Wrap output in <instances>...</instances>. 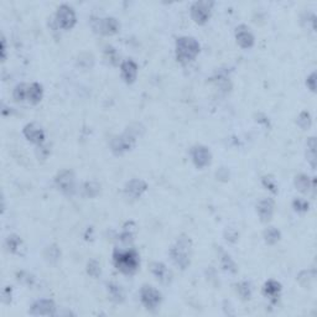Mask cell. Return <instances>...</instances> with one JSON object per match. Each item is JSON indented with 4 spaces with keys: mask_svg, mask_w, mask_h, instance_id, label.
Instances as JSON below:
<instances>
[{
    "mask_svg": "<svg viewBox=\"0 0 317 317\" xmlns=\"http://www.w3.org/2000/svg\"><path fill=\"white\" fill-rule=\"evenodd\" d=\"M44 97V89L40 83H31L27 88V101L31 104H37Z\"/></svg>",
    "mask_w": 317,
    "mask_h": 317,
    "instance_id": "obj_18",
    "label": "cell"
},
{
    "mask_svg": "<svg viewBox=\"0 0 317 317\" xmlns=\"http://www.w3.org/2000/svg\"><path fill=\"white\" fill-rule=\"evenodd\" d=\"M220 264H222V267L225 270V271L237 272V266H235V263L233 262L232 258H230L228 254H223L222 260H220Z\"/></svg>",
    "mask_w": 317,
    "mask_h": 317,
    "instance_id": "obj_29",
    "label": "cell"
},
{
    "mask_svg": "<svg viewBox=\"0 0 317 317\" xmlns=\"http://www.w3.org/2000/svg\"><path fill=\"white\" fill-rule=\"evenodd\" d=\"M146 190H148V185H146L145 181L134 178V180H130L129 182H126L124 192H125L126 197L131 198V200H138V198H140L144 195V192Z\"/></svg>",
    "mask_w": 317,
    "mask_h": 317,
    "instance_id": "obj_12",
    "label": "cell"
},
{
    "mask_svg": "<svg viewBox=\"0 0 317 317\" xmlns=\"http://www.w3.org/2000/svg\"><path fill=\"white\" fill-rule=\"evenodd\" d=\"M54 182L57 187L67 196H72L76 191V177L74 173L69 170H62L61 172L57 173Z\"/></svg>",
    "mask_w": 317,
    "mask_h": 317,
    "instance_id": "obj_6",
    "label": "cell"
},
{
    "mask_svg": "<svg viewBox=\"0 0 317 317\" xmlns=\"http://www.w3.org/2000/svg\"><path fill=\"white\" fill-rule=\"evenodd\" d=\"M140 300L148 310H155L161 304V294L150 285H144L140 290Z\"/></svg>",
    "mask_w": 317,
    "mask_h": 317,
    "instance_id": "obj_7",
    "label": "cell"
},
{
    "mask_svg": "<svg viewBox=\"0 0 317 317\" xmlns=\"http://www.w3.org/2000/svg\"><path fill=\"white\" fill-rule=\"evenodd\" d=\"M200 49V44L195 37H180L176 41V58L182 64L190 63L198 56Z\"/></svg>",
    "mask_w": 317,
    "mask_h": 317,
    "instance_id": "obj_2",
    "label": "cell"
},
{
    "mask_svg": "<svg viewBox=\"0 0 317 317\" xmlns=\"http://www.w3.org/2000/svg\"><path fill=\"white\" fill-rule=\"evenodd\" d=\"M1 52H2V61H5V58H6V44H5V39L2 37L1 39Z\"/></svg>",
    "mask_w": 317,
    "mask_h": 317,
    "instance_id": "obj_34",
    "label": "cell"
},
{
    "mask_svg": "<svg viewBox=\"0 0 317 317\" xmlns=\"http://www.w3.org/2000/svg\"><path fill=\"white\" fill-rule=\"evenodd\" d=\"M150 270L151 272H153L154 276L156 277V280L160 281L161 284L168 285L172 281V272H171L170 270H168V267L166 266L165 264H162V263H153Z\"/></svg>",
    "mask_w": 317,
    "mask_h": 317,
    "instance_id": "obj_15",
    "label": "cell"
},
{
    "mask_svg": "<svg viewBox=\"0 0 317 317\" xmlns=\"http://www.w3.org/2000/svg\"><path fill=\"white\" fill-rule=\"evenodd\" d=\"M192 160L193 163L196 165V167L203 168L206 166H208L212 161V154H211L210 149L206 148L203 145L195 146L192 149Z\"/></svg>",
    "mask_w": 317,
    "mask_h": 317,
    "instance_id": "obj_11",
    "label": "cell"
},
{
    "mask_svg": "<svg viewBox=\"0 0 317 317\" xmlns=\"http://www.w3.org/2000/svg\"><path fill=\"white\" fill-rule=\"evenodd\" d=\"M121 76L125 83L133 84L136 81L138 77V64L133 61V59H126L121 63Z\"/></svg>",
    "mask_w": 317,
    "mask_h": 317,
    "instance_id": "obj_17",
    "label": "cell"
},
{
    "mask_svg": "<svg viewBox=\"0 0 317 317\" xmlns=\"http://www.w3.org/2000/svg\"><path fill=\"white\" fill-rule=\"evenodd\" d=\"M22 133H24L25 138L27 140L36 144V145H40V144H42L45 141V131L36 123H30L27 125H25Z\"/></svg>",
    "mask_w": 317,
    "mask_h": 317,
    "instance_id": "obj_14",
    "label": "cell"
},
{
    "mask_svg": "<svg viewBox=\"0 0 317 317\" xmlns=\"http://www.w3.org/2000/svg\"><path fill=\"white\" fill-rule=\"evenodd\" d=\"M99 191H101V185L94 181H91V182H86L84 185V193L86 196H88L89 198H94L98 196Z\"/></svg>",
    "mask_w": 317,
    "mask_h": 317,
    "instance_id": "obj_26",
    "label": "cell"
},
{
    "mask_svg": "<svg viewBox=\"0 0 317 317\" xmlns=\"http://www.w3.org/2000/svg\"><path fill=\"white\" fill-rule=\"evenodd\" d=\"M280 292H281V285H280V282L275 281V280H269V281L264 285V294L266 295L269 299L275 300L276 297H279Z\"/></svg>",
    "mask_w": 317,
    "mask_h": 317,
    "instance_id": "obj_20",
    "label": "cell"
},
{
    "mask_svg": "<svg viewBox=\"0 0 317 317\" xmlns=\"http://www.w3.org/2000/svg\"><path fill=\"white\" fill-rule=\"evenodd\" d=\"M280 237H281V234H280V230L276 229L275 227H270V228H267V229H265L264 240L266 244H269V245L276 244V243L280 240Z\"/></svg>",
    "mask_w": 317,
    "mask_h": 317,
    "instance_id": "obj_22",
    "label": "cell"
},
{
    "mask_svg": "<svg viewBox=\"0 0 317 317\" xmlns=\"http://www.w3.org/2000/svg\"><path fill=\"white\" fill-rule=\"evenodd\" d=\"M54 312H56V305L49 299H42L34 302L30 309V315L32 316H53Z\"/></svg>",
    "mask_w": 317,
    "mask_h": 317,
    "instance_id": "obj_10",
    "label": "cell"
},
{
    "mask_svg": "<svg viewBox=\"0 0 317 317\" xmlns=\"http://www.w3.org/2000/svg\"><path fill=\"white\" fill-rule=\"evenodd\" d=\"M108 294L110 299L116 304H121L125 300V294H124L123 289L116 284H108Z\"/></svg>",
    "mask_w": 317,
    "mask_h": 317,
    "instance_id": "obj_21",
    "label": "cell"
},
{
    "mask_svg": "<svg viewBox=\"0 0 317 317\" xmlns=\"http://www.w3.org/2000/svg\"><path fill=\"white\" fill-rule=\"evenodd\" d=\"M27 88H29V84H25V83L17 84V86L14 88V92H12L14 101L24 102L25 99H27Z\"/></svg>",
    "mask_w": 317,
    "mask_h": 317,
    "instance_id": "obj_23",
    "label": "cell"
},
{
    "mask_svg": "<svg viewBox=\"0 0 317 317\" xmlns=\"http://www.w3.org/2000/svg\"><path fill=\"white\" fill-rule=\"evenodd\" d=\"M306 84L312 92L316 91V73H315V72H312V73L307 77Z\"/></svg>",
    "mask_w": 317,
    "mask_h": 317,
    "instance_id": "obj_33",
    "label": "cell"
},
{
    "mask_svg": "<svg viewBox=\"0 0 317 317\" xmlns=\"http://www.w3.org/2000/svg\"><path fill=\"white\" fill-rule=\"evenodd\" d=\"M235 40L242 49H252L255 42L254 35L252 34L249 27L245 26V25H239L235 29Z\"/></svg>",
    "mask_w": 317,
    "mask_h": 317,
    "instance_id": "obj_13",
    "label": "cell"
},
{
    "mask_svg": "<svg viewBox=\"0 0 317 317\" xmlns=\"http://www.w3.org/2000/svg\"><path fill=\"white\" fill-rule=\"evenodd\" d=\"M292 205H294L295 210L299 211V212H306V211L309 210V207H310L309 202L305 200H301V198H297V200H295Z\"/></svg>",
    "mask_w": 317,
    "mask_h": 317,
    "instance_id": "obj_31",
    "label": "cell"
},
{
    "mask_svg": "<svg viewBox=\"0 0 317 317\" xmlns=\"http://www.w3.org/2000/svg\"><path fill=\"white\" fill-rule=\"evenodd\" d=\"M212 1H196L191 6L190 12L193 21L198 25H205L212 14Z\"/></svg>",
    "mask_w": 317,
    "mask_h": 317,
    "instance_id": "obj_5",
    "label": "cell"
},
{
    "mask_svg": "<svg viewBox=\"0 0 317 317\" xmlns=\"http://www.w3.org/2000/svg\"><path fill=\"white\" fill-rule=\"evenodd\" d=\"M295 187L301 193H309L310 190H315V182H311L309 176L301 173L295 177Z\"/></svg>",
    "mask_w": 317,
    "mask_h": 317,
    "instance_id": "obj_19",
    "label": "cell"
},
{
    "mask_svg": "<svg viewBox=\"0 0 317 317\" xmlns=\"http://www.w3.org/2000/svg\"><path fill=\"white\" fill-rule=\"evenodd\" d=\"M296 123H297V125H299L301 129H304V130L309 129L310 126H311V123H312L311 115H310L309 111H302V113L299 115V118H297Z\"/></svg>",
    "mask_w": 317,
    "mask_h": 317,
    "instance_id": "obj_27",
    "label": "cell"
},
{
    "mask_svg": "<svg viewBox=\"0 0 317 317\" xmlns=\"http://www.w3.org/2000/svg\"><path fill=\"white\" fill-rule=\"evenodd\" d=\"M135 144V136L131 133L126 131L123 135L115 136V138L111 139L110 141V148L111 151L116 155H121V154L126 153V151L130 150L131 148Z\"/></svg>",
    "mask_w": 317,
    "mask_h": 317,
    "instance_id": "obj_9",
    "label": "cell"
},
{
    "mask_svg": "<svg viewBox=\"0 0 317 317\" xmlns=\"http://www.w3.org/2000/svg\"><path fill=\"white\" fill-rule=\"evenodd\" d=\"M257 212L262 222L267 223L271 220L272 214H274V201L270 198H264L260 201L257 206Z\"/></svg>",
    "mask_w": 317,
    "mask_h": 317,
    "instance_id": "obj_16",
    "label": "cell"
},
{
    "mask_svg": "<svg viewBox=\"0 0 317 317\" xmlns=\"http://www.w3.org/2000/svg\"><path fill=\"white\" fill-rule=\"evenodd\" d=\"M237 291L243 300H249L252 297V287L249 282L242 281L237 284Z\"/></svg>",
    "mask_w": 317,
    "mask_h": 317,
    "instance_id": "obj_25",
    "label": "cell"
},
{
    "mask_svg": "<svg viewBox=\"0 0 317 317\" xmlns=\"http://www.w3.org/2000/svg\"><path fill=\"white\" fill-rule=\"evenodd\" d=\"M92 29L97 32V34L106 35V36H111L115 35L119 31V22L114 17H106V19H101V17H92L91 20Z\"/></svg>",
    "mask_w": 317,
    "mask_h": 317,
    "instance_id": "obj_4",
    "label": "cell"
},
{
    "mask_svg": "<svg viewBox=\"0 0 317 317\" xmlns=\"http://www.w3.org/2000/svg\"><path fill=\"white\" fill-rule=\"evenodd\" d=\"M307 160L310 161L312 168L315 170L316 167V163H315L316 161V140L315 138H310V140L307 141Z\"/></svg>",
    "mask_w": 317,
    "mask_h": 317,
    "instance_id": "obj_24",
    "label": "cell"
},
{
    "mask_svg": "<svg viewBox=\"0 0 317 317\" xmlns=\"http://www.w3.org/2000/svg\"><path fill=\"white\" fill-rule=\"evenodd\" d=\"M263 183H264L265 187L269 188V190L271 191L272 193H276L277 192L276 185H275L274 180H272L271 177H264V178H263Z\"/></svg>",
    "mask_w": 317,
    "mask_h": 317,
    "instance_id": "obj_32",
    "label": "cell"
},
{
    "mask_svg": "<svg viewBox=\"0 0 317 317\" xmlns=\"http://www.w3.org/2000/svg\"><path fill=\"white\" fill-rule=\"evenodd\" d=\"M20 245H21V239H20L16 234H11L7 237L6 247L7 249H9V252L16 253V250L19 249Z\"/></svg>",
    "mask_w": 317,
    "mask_h": 317,
    "instance_id": "obj_28",
    "label": "cell"
},
{
    "mask_svg": "<svg viewBox=\"0 0 317 317\" xmlns=\"http://www.w3.org/2000/svg\"><path fill=\"white\" fill-rule=\"evenodd\" d=\"M87 272L91 275L92 277H98L101 275V264L97 260H91L87 264Z\"/></svg>",
    "mask_w": 317,
    "mask_h": 317,
    "instance_id": "obj_30",
    "label": "cell"
},
{
    "mask_svg": "<svg viewBox=\"0 0 317 317\" xmlns=\"http://www.w3.org/2000/svg\"><path fill=\"white\" fill-rule=\"evenodd\" d=\"M114 265L119 271L123 274L131 275L138 270L140 260H139V255L135 250H118L116 249L113 254Z\"/></svg>",
    "mask_w": 317,
    "mask_h": 317,
    "instance_id": "obj_3",
    "label": "cell"
},
{
    "mask_svg": "<svg viewBox=\"0 0 317 317\" xmlns=\"http://www.w3.org/2000/svg\"><path fill=\"white\" fill-rule=\"evenodd\" d=\"M191 250H192V242L187 235H181L176 244L170 249L171 259L181 270L187 269L190 265Z\"/></svg>",
    "mask_w": 317,
    "mask_h": 317,
    "instance_id": "obj_1",
    "label": "cell"
},
{
    "mask_svg": "<svg viewBox=\"0 0 317 317\" xmlns=\"http://www.w3.org/2000/svg\"><path fill=\"white\" fill-rule=\"evenodd\" d=\"M56 21L58 26L63 30H71L76 25V14L73 9L68 5L63 4L57 9L56 12Z\"/></svg>",
    "mask_w": 317,
    "mask_h": 317,
    "instance_id": "obj_8",
    "label": "cell"
}]
</instances>
